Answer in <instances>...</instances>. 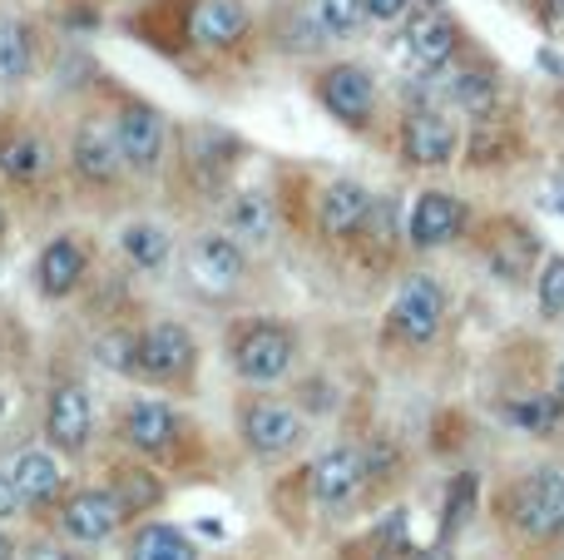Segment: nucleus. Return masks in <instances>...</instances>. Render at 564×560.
I'll return each mask as SVG.
<instances>
[{
    "instance_id": "1",
    "label": "nucleus",
    "mask_w": 564,
    "mask_h": 560,
    "mask_svg": "<svg viewBox=\"0 0 564 560\" xmlns=\"http://www.w3.org/2000/svg\"><path fill=\"white\" fill-rule=\"evenodd\" d=\"M248 278V248L224 228H208L184 248V283L198 298H234Z\"/></svg>"
},
{
    "instance_id": "2",
    "label": "nucleus",
    "mask_w": 564,
    "mask_h": 560,
    "mask_svg": "<svg viewBox=\"0 0 564 560\" xmlns=\"http://www.w3.org/2000/svg\"><path fill=\"white\" fill-rule=\"evenodd\" d=\"M506 521L530 541H555L564 536V472L540 466V472L520 476L506 492Z\"/></svg>"
},
{
    "instance_id": "3",
    "label": "nucleus",
    "mask_w": 564,
    "mask_h": 560,
    "mask_svg": "<svg viewBox=\"0 0 564 560\" xmlns=\"http://www.w3.org/2000/svg\"><path fill=\"white\" fill-rule=\"evenodd\" d=\"M460 50V25L451 20V10L441 0H421V15L411 10V25H406V40H401V55L416 75H436L456 60Z\"/></svg>"
},
{
    "instance_id": "4",
    "label": "nucleus",
    "mask_w": 564,
    "mask_h": 560,
    "mask_svg": "<svg viewBox=\"0 0 564 560\" xmlns=\"http://www.w3.org/2000/svg\"><path fill=\"white\" fill-rule=\"evenodd\" d=\"M317 99L332 119H341L347 129H367L371 115H377V75L357 60H341V65H327L317 79Z\"/></svg>"
},
{
    "instance_id": "5",
    "label": "nucleus",
    "mask_w": 564,
    "mask_h": 560,
    "mask_svg": "<svg viewBox=\"0 0 564 560\" xmlns=\"http://www.w3.org/2000/svg\"><path fill=\"white\" fill-rule=\"evenodd\" d=\"M441 323H446L441 283L431 273H411L397 288V298H391V327H397V337L411 347H426V343H436Z\"/></svg>"
},
{
    "instance_id": "6",
    "label": "nucleus",
    "mask_w": 564,
    "mask_h": 560,
    "mask_svg": "<svg viewBox=\"0 0 564 560\" xmlns=\"http://www.w3.org/2000/svg\"><path fill=\"white\" fill-rule=\"evenodd\" d=\"M460 149V129L446 115V105H416L401 119V154L416 169H441L451 164Z\"/></svg>"
},
{
    "instance_id": "7",
    "label": "nucleus",
    "mask_w": 564,
    "mask_h": 560,
    "mask_svg": "<svg viewBox=\"0 0 564 560\" xmlns=\"http://www.w3.org/2000/svg\"><path fill=\"white\" fill-rule=\"evenodd\" d=\"M292 357H297V343H292V333L288 327H278V323H253L234 343L238 377L253 383V387H268V383H278V377H288Z\"/></svg>"
},
{
    "instance_id": "8",
    "label": "nucleus",
    "mask_w": 564,
    "mask_h": 560,
    "mask_svg": "<svg viewBox=\"0 0 564 560\" xmlns=\"http://www.w3.org/2000/svg\"><path fill=\"white\" fill-rule=\"evenodd\" d=\"M69 169L75 179H85L89 189H109L119 174H124V149H119L115 119H85L69 139Z\"/></svg>"
},
{
    "instance_id": "9",
    "label": "nucleus",
    "mask_w": 564,
    "mask_h": 560,
    "mask_svg": "<svg viewBox=\"0 0 564 560\" xmlns=\"http://www.w3.org/2000/svg\"><path fill=\"white\" fill-rule=\"evenodd\" d=\"M115 134H119V149H124V169H134V174H154V169L164 164L169 129H164V115H159L154 105H144V99L119 105Z\"/></svg>"
},
{
    "instance_id": "10",
    "label": "nucleus",
    "mask_w": 564,
    "mask_h": 560,
    "mask_svg": "<svg viewBox=\"0 0 564 560\" xmlns=\"http://www.w3.org/2000/svg\"><path fill=\"white\" fill-rule=\"evenodd\" d=\"M302 432H307V422L288 402H253L243 412V446L258 462H282L288 452H297Z\"/></svg>"
},
{
    "instance_id": "11",
    "label": "nucleus",
    "mask_w": 564,
    "mask_h": 560,
    "mask_svg": "<svg viewBox=\"0 0 564 560\" xmlns=\"http://www.w3.org/2000/svg\"><path fill=\"white\" fill-rule=\"evenodd\" d=\"M194 357H198L194 333H188L184 323H169V317L164 323H149L134 347V363L149 383H174V377H184L188 367H194Z\"/></svg>"
},
{
    "instance_id": "12",
    "label": "nucleus",
    "mask_w": 564,
    "mask_h": 560,
    "mask_svg": "<svg viewBox=\"0 0 564 560\" xmlns=\"http://www.w3.org/2000/svg\"><path fill=\"white\" fill-rule=\"evenodd\" d=\"M124 506H119V496L109 492V486H89V492H75L65 506H59V531L69 536V541H85V546H99L109 541V536L124 526Z\"/></svg>"
},
{
    "instance_id": "13",
    "label": "nucleus",
    "mask_w": 564,
    "mask_h": 560,
    "mask_svg": "<svg viewBox=\"0 0 564 560\" xmlns=\"http://www.w3.org/2000/svg\"><path fill=\"white\" fill-rule=\"evenodd\" d=\"M367 486V462H361V446H332L317 466H312V496L327 516L351 511V502Z\"/></svg>"
},
{
    "instance_id": "14",
    "label": "nucleus",
    "mask_w": 564,
    "mask_h": 560,
    "mask_svg": "<svg viewBox=\"0 0 564 560\" xmlns=\"http://www.w3.org/2000/svg\"><path fill=\"white\" fill-rule=\"evenodd\" d=\"M371 208H377V194H371L367 184H357V179H332V184L322 189V198H317L322 238L341 244V238L361 234V224L371 218Z\"/></svg>"
},
{
    "instance_id": "15",
    "label": "nucleus",
    "mask_w": 564,
    "mask_h": 560,
    "mask_svg": "<svg viewBox=\"0 0 564 560\" xmlns=\"http://www.w3.org/2000/svg\"><path fill=\"white\" fill-rule=\"evenodd\" d=\"M460 224H466L460 198L446 194V189H426V194H416V204L406 214V238H411V248L431 254V248H446L460 234Z\"/></svg>"
},
{
    "instance_id": "16",
    "label": "nucleus",
    "mask_w": 564,
    "mask_h": 560,
    "mask_svg": "<svg viewBox=\"0 0 564 560\" xmlns=\"http://www.w3.org/2000/svg\"><path fill=\"white\" fill-rule=\"evenodd\" d=\"M89 432H95V407H89V392L79 383H65L50 392V407H45V437L50 446L59 452H85L89 446Z\"/></svg>"
},
{
    "instance_id": "17",
    "label": "nucleus",
    "mask_w": 564,
    "mask_h": 560,
    "mask_svg": "<svg viewBox=\"0 0 564 560\" xmlns=\"http://www.w3.org/2000/svg\"><path fill=\"white\" fill-rule=\"evenodd\" d=\"M253 30V10L243 0H198L188 10V40L204 50H234Z\"/></svg>"
},
{
    "instance_id": "18",
    "label": "nucleus",
    "mask_w": 564,
    "mask_h": 560,
    "mask_svg": "<svg viewBox=\"0 0 564 560\" xmlns=\"http://www.w3.org/2000/svg\"><path fill=\"white\" fill-rule=\"evenodd\" d=\"M224 234H234L243 248H268L278 238V208L263 189H238L224 198Z\"/></svg>"
},
{
    "instance_id": "19",
    "label": "nucleus",
    "mask_w": 564,
    "mask_h": 560,
    "mask_svg": "<svg viewBox=\"0 0 564 560\" xmlns=\"http://www.w3.org/2000/svg\"><path fill=\"white\" fill-rule=\"evenodd\" d=\"M85 268H89L85 244H79L75 234H59V238H50V244L40 248V258H35V288L45 298H65V293H75V288L85 283Z\"/></svg>"
},
{
    "instance_id": "20",
    "label": "nucleus",
    "mask_w": 564,
    "mask_h": 560,
    "mask_svg": "<svg viewBox=\"0 0 564 560\" xmlns=\"http://www.w3.org/2000/svg\"><path fill=\"white\" fill-rule=\"evenodd\" d=\"M436 95L446 109H460V115H476L486 119L500 99V75L490 65H460L451 75L436 79Z\"/></svg>"
},
{
    "instance_id": "21",
    "label": "nucleus",
    "mask_w": 564,
    "mask_h": 560,
    "mask_svg": "<svg viewBox=\"0 0 564 560\" xmlns=\"http://www.w3.org/2000/svg\"><path fill=\"white\" fill-rule=\"evenodd\" d=\"M228 149H238L234 134H224V129L214 125H194L184 139V154H188V169H194V179L208 189V194H224V174H228Z\"/></svg>"
},
{
    "instance_id": "22",
    "label": "nucleus",
    "mask_w": 564,
    "mask_h": 560,
    "mask_svg": "<svg viewBox=\"0 0 564 560\" xmlns=\"http://www.w3.org/2000/svg\"><path fill=\"white\" fill-rule=\"evenodd\" d=\"M178 437V412L154 397H134L124 412V442L134 452H169Z\"/></svg>"
},
{
    "instance_id": "23",
    "label": "nucleus",
    "mask_w": 564,
    "mask_h": 560,
    "mask_svg": "<svg viewBox=\"0 0 564 560\" xmlns=\"http://www.w3.org/2000/svg\"><path fill=\"white\" fill-rule=\"evenodd\" d=\"M10 476H15L20 506H45V502H55L59 486H65V476H59V462L50 452H20L15 466H10Z\"/></svg>"
},
{
    "instance_id": "24",
    "label": "nucleus",
    "mask_w": 564,
    "mask_h": 560,
    "mask_svg": "<svg viewBox=\"0 0 564 560\" xmlns=\"http://www.w3.org/2000/svg\"><path fill=\"white\" fill-rule=\"evenodd\" d=\"M50 169V144L30 129H15V134L0 139V174L15 179V184H35Z\"/></svg>"
},
{
    "instance_id": "25",
    "label": "nucleus",
    "mask_w": 564,
    "mask_h": 560,
    "mask_svg": "<svg viewBox=\"0 0 564 560\" xmlns=\"http://www.w3.org/2000/svg\"><path fill=\"white\" fill-rule=\"evenodd\" d=\"M119 248H124V258L139 273H159V268L169 263V254H174V234H169L164 224L134 218V224H124V234H119Z\"/></svg>"
},
{
    "instance_id": "26",
    "label": "nucleus",
    "mask_w": 564,
    "mask_h": 560,
    "mask_svg": "<svg viewBox=\"0 0 564 560\" xmlns=\"http://www.w3.org/2000/svg\"><path fill=\"white\" fill-rule=\"evenodd\" d=\"M35 69V30L25 20H0V79L20 85Z\"/></svg>"
},
{
    "instance_id": "27",
    "label": "nucleus",
    "mask_w": 564,
    "mask_h": 560,
    "mask_svg": "<svg viewBox=\"0 0 564 560\" xmlns=\"http://www.w3.org/2000/svg\"><path fill=\"white\" fill-rule=\"evenodd\" d=\"M109 492L119 496L124 516H144V511H154V506L164 502V486H159V476L144 472V466H119L115 482H109Z\"/></svg>"
},
{
    "instance_id": "28",
    "label": "nucleus",
    "mask_w": 564,
    "mask_h": 560,
    "mask_svg": "<svg viewBox=\"0 0 564 560\" xmlns=\"http://www.w3.org/2000/svg\"><path fill=\"white\" fill-rule=\"evenodd\" d=\"M129 560H198L194 541L174 526H139L134 531V546H129Z\"/></svg>"
},
{
    "instance_id": "29",
    "label": "nucleus",
    "mask_w": 564,
    "mask_h": 560,
    "mask_svg": "<svg viewBox=\"0 0 564 560\" xmlns=\"http://www.w3.org/2000/svg\"><path fill=\"white\" fill-rule=\"evenodd\" d=\"M312 20L327 40H351L371 25L367 20V0H312Z\"/></svg>"
},
{
    "instance_id": "30",
    "label": "nucleus",
    "mask_w": 564,
    "mask_h": 560,
    "mask_svg": "<svg viewBox=\"0 0 564 560\" xmlns=\"http://www.w3.org/2000/svg\"><path fill=\"white\" fill-rule=\"evenodd\" d=\"M510 422L530 437H550L564 422V397L560 392H540V397H520L510 402Z\"/></svg>"
},
{
    "instance_id": "31",
    "label": "nucleus",
    "mask_w": 564,
    "mask_h": 560,
    "mask_svg": "<svg viewBox=\"0 0 564 560\" xmlns=\"http://www.w3.org/2000/svg\"><path fill=\"white\" fill-rule=\"evenodd\" d=\"M535 298H540V313L555 323L564 317V254H550L540 263V278H535Z\"/></svg>"
},
{
    "instance_id": "32",
    "label": "nucleus",
    "mask_w": 564,
    "mask_h": 560,
    "mask_svg": "<svg viewBox=\"0 0 564 560\" xmlns=\"http://www.w3.org/2000/svg\"><path fill=\"white\" fill-rule=\"evenodd\" d=\"M134 347H139V337L109 333V337H99V347H95V363H99V367H109V373H139V363H134Z\"/></svg>"
},
{
    "instance_id": "33",
    "label": "nucleus",
    "mask_w": 564,
    "mask_h": 560,
    "mask_svg": "<svg viewBox=\"0 0 564 560\" xmlns=\"http://www.w3.org/2000/svg\"><path fill=\"white\" fill-rule=\"evenodd\" d=\"M416 6L421 0H367V20L381 30H397V25H406Z\"/></svg>"
},
{
    "instance_id": "34",
    "label": "nucleus",
    "mask_w": 564,
    "mask_h": 560,
    "mask_svg": "<svg viewBox=\"0 0 564 560\" xmlns=\"http://www.w3.org/2000/svg\"><path fill=\"white\" fill-rule=\"evenodd\" d=\"M15 511H20L15 476H10V472H0V521H6V516H15Z\"/></svg>"
},
{
    "instance_id": "35",
    "label": "nucleus",
    "mask_w": 564,
    "mask_h": 560,
    "mask_svg": "<svg viewBox=\"0 0 564 560\" xmlns=\"http://www.w3.org/2000/svg\"><path fill=\"white\" fill-rule=\"evenodd\" d=\"M535 10H540L545 20H555V25L564 20V0H535Z\"/></svg>"
},
{
    "instance_id": "36",
    "label": "nucleus",
    "mask_w": 564,
    "mask_h": 560,
    "mask_svg": "<svg viewBox=\"0 0 564 560\" xmlns=\"http://www.w3.org/2000/svg\"><path fill=\"white\" fill-rule=\"evenodd\" d=\"M30 560H75V556H65V551H30Z\"/></svg>"
},
{
    "instance_id": "37",
    "label": "nucleus",
    "mask_w": 564,
    "mask_h": 560,
    "mask_svg": "<svg viewBox=\"0 0 564 560\" xmlns=\"http://www.w3.org/2000/svg\"><path fill=\"white\" fill-rule=\"evenodd\" d=\"M555 392L564 397V357H560V373H555Z\"/></svg>"
},
{
    "instance_id": "38",
    "label": "nucleus",
    "mask_w": 564,
    "mask_h": 560,
    "mask_svg": "<svg viewBox=\"0 0 564 560\" xmlns=\"http://www.w3.org/2000/svg\"><path fill=\"white\" fill-rule=\"evenodd\" d=\"M555 208H560V214H564V189H555Z\"/></svg>"
},
{
    "instance_id": "39",
    "label": "nucleus",
    "mask_w": 564,
    "mask_h": 560,
    "mask_svg": "<svg viewBox=\"0 0 564 560\" xmlns=\"http://www.w3.org/2000/svg\"><path fill=\"white\" fill-rule=\"evenodd\" d=\"M10 556V546H6V536H0V560H6Z\"/></svg>"
}]
</instances>
